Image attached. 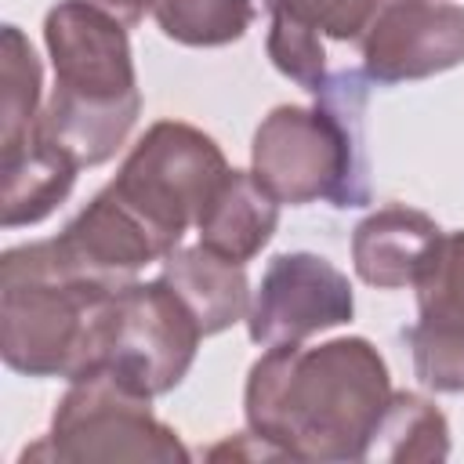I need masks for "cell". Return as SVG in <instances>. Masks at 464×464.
Returning <instances> with one entry per match:
<instances>
[{
  "mask_svg": "<svg viewBox=\"0 0 464 464\" xmlns=\"http://www.w3.org/2000/svg\"><path fill=\"white\" fill-rule=\"evenodd\" d=\"M228 170L232 167L210 134L181 120H156L134 141L109 185L170 254L181 246L188 225L199 221Z\"/></svg>",
  "mask_w": 464,
  "mask_h": 464,
  "instance_id": "obj_6",
  "label": "cell"
},
{
  "mask_svg": "<svg viewBox=\"0 0 464 464\" xmlns=\"http://www.w3.org/2000/svg\"><path fill=\"white\" fill-rule=\"evenodd\" d=\"M0 65H4V87H0V152H14L22 141H29L36 120H40V91H44V69L18 25H4L0 40Z\"/></svg>",
  "mask_w": 464,
  "mask_h": 464,
  "instance_id": "obj_16",
  "label": "cell"
},
{
  "mask_svg": "<svg viewBox=\"0 0 464 464\" xmlns=\"http://www.w3.org/2000/svg\"><path fill=\"white\" fill-rule=\"evenodd\" d=\"M152 18L174 44L225 47L250 29L254 0H152Z\"/></svg>",
  "mask_w": 464,
  "mask_h": 464,
  "instance_id": "obj_17",
  "label": "cell"
},
{
  "mask_svg": "<svg viewBox=\"0 0 464 464\" xmlns=\"http://www.w3.org/2000/svg\"><path fill=\"white\" fill-rule=\"evenodd\" d=\"M51 243H54L58 261L72 276H80L109 294L130 286L145 265L167 257V246L112 192V185L94 192L91 203Z\"/></svg>",
  "mask_w": 464,
  "mask_h": 464,
  "instance_id": "obj_10",
  "label": "cell"
},
{
  "mask_svg": "<svg viewBox=\"0 0 464 464\" xmlns=\"http://www.w3.org/2000/svg\"><path fill=\"white\" fill-rule=\"evenodd\" d=\"M80 174V163L58 149L54 141L40 138L36 130L29 141H22L14 152L4 156V203H0V225L22 228L44 221L51 210L65 203Z\"/></svg>",
  "mask_w": 464,
  "mask_h": 464,
  "instance_id": "obj_14",
  "label": "cell"
},
{
  "mask_svg": "<svg viewBox=\"0 0 464 464\" xmlns=\"http://www.w3.org/2000/svg\"><path fill=\"white\" fill-rule=\"evenodd\" d=\"M413 373L424 388L439 395H464V315L420 312L413 326L402 330Z\"/></svg>",
  "mask_w": 464,
  "mask_h": 464,
  "instance_id": "obj_18",
  "label": "cell"
},
{
  "mask_svg": "<svg viewBox=\"0 0 464 464\" xmlns=\"http://www.w3.org/2000/svg\"><path fill=\"white\" fill-rule=\"evenodd\" d=\"M388 399V362L366 337L272 344L246 373L243 417L279 457L366 460Z\"/></svg>",
  "mask_w": 464,
  "mask_h": 464,
  "instance_id": "obj_1",
  "label": "cell"
},
{
  "mask_svg": "<svg viewBox=\"0 0 464 464\" xmlns=\"http://www.w3.org/2000/svg\"><path fill=\"white\" fill-rule=\"evenodd\" d=\"M109 290L72 276L51 239L0 257V355L22 377L72 381L98 362Z\"/></svg>",
  "mask_w": 464,
  "mask_h": 464,
  "instance_id": "obj_4",
  "label": "cell"
},
{
  "mask_svg": "<svg viewBox=\"0 0 464 464\" xmlns=\"http://www.w3.org/2000/svg\"><path fill=\"white\" fill-rule=\"evenodd\" d=\"M44 44L54 87L33 130L80 167L112 160L141 112L127 25L87 0H58L44 18Z\"/></svg>",
  "mask_w": 464,
  "mask_h": 464,
  "instance_id": "obj_2",
  "label": "cell"
},
{
  "mask_svg": "<svg viewBox=\"0 0 464 464\" xmlns=\"http://www.w3.org/2000/svg\"><path fill=\"white\" fill-rule=\"evenodd\" d=\"M417 312L464 315V228L442 232L428 250L417 279Z\"/></svg>",
  "mask_w": 464,
  "mask_h": 464,
  "instance_id": "obj_20",
  "label": "cell"
},
{
  "mask_svg": "<svg viewBox=\"0 0 464 464\" xmlns=\"http://www.w3.org/2000/svg\"><path fill=\"white\" fill-rule=\"evenodd\" d=\"M279 225V199L254 178V170H228L203 207L196 232L199 243L246 265L257 257Z\"/></svg>",
  "mask_w": 464,
  "mask_h": 464,
  "instance_id": "obj_13",
  "label": "cell"
},
{
  "mask_svg": "<svg viewBox=\"0 0 464 464\" xmlns=\"http://www.w3.org/2000/svg\"><path fill=\"white\" fill-rule=\"evenodd\" d=\"M87 4H94V7L109 11V14H112V18H120L127 29H130V25H138V22L145 18V11H152V0H87Z\"/></svg>",
  "mask_w": 464,
  "mask_h": 464,
  "instance_id": "obj_22",
  "label": "cell"
},
{
  "mask_svg": "<svg viewBox=\"0 0 464 464\" xmlns=\"http://www.w3.org/2000/svg\"><path fill=\"white\" fill-rule=\"evenodd\" d=\"M355 312L348 276L308 250L276 254L261 272L246 312V334L254 344H301L312 334L344 326Z\"/></svg>",
  "mask_w": 464,
  "mask_h": 464,
  "instance_id": "obj_8",
  "label": "cell"
},
{
  "mask_svg": "<svg viewBox=\"0 0 464 464\" xmlns=\"http://www.w3.org/2000/svg\"><path fill=\"white\" fill-rule=\"evenodd\" d=\"M199 341L203 330L196 315L167 286L163 276L149 283L134 279L105 304L98 362L116 366L127 381L156 399L185 381Z\"/></svg>",
  "mask_w": 464,
  "mask_h": 464,
  "instance_id": "obj_7",
  "label": "cell"
},
{
  "mask_svg": "<svg viewBox=\"0 0 464 464\" xmlns=\"http://www.w3.org/2000/svg\"><path fill=\"white\" fill-rule=\"evenodd\" d=\"M439 236H442V228L435 225V218L417 207H402V203L377 207L352 232L355 276L377 290L413 286V279Z\"/></svg>",
  "mask_w": 464,
  "mask_h": 464,
  "instance_id": "obj_11",
  "label": "cell"
},
{
  "mask_svg": "<svg viewBox=\"0 0 464 464\" xmlns=\"http://www.w3.org/2000/svg\"><path fill=\"white\" fill-rule=\"evenodd\" d=\"M446 457H450L446 413L417 392H392L377 420V431L370 439L366 460L410 464V460H446Z\"/></svg>",
  "mask_w": 464,
  "mask_h": 464,
  "instance_id": "obj_15",
  "label": "cell"
},
{
  "mask_svg": "<svg viewBox=\"0 0 464 464\" xmlns=\"http://www.w3.org/2000/svg\"><path fill=\"white\" fill-rule=\"evenodd\" d=\"M362 72L373 83H410L464 62V7L446 0H384L362 33Z\"/></svg>",
  "mask_w": 464,
  "mask_h": 464,
  "instance_id": "obj_9",
  "label": "cell"
},
{
  "mask_svg": "<svg viewBox=\"0 0 464 464\" xmlns=\"http://www.w3.org/2000/svg\"><path fill=\"white\" fill-rule=\"evenodd\" d=\"M366 72L337 69L312 94L315 105H276L254 130L250 170L290 207L326 199L337 210L366 207L370 149H366Z\"/></svg>",
  "mask_w": 464,
  "mask_h": 464,
  "instance_id": "obj_3",
  "label": "cell"
},
{
  "mask_svg": "<svg viewBox=\"0 0 464 464\" xmlns=\"http://www.w3.org/2000/svg\"><path fill=\"white\" fill-rule=\"evenodd\" d=\"M192 453L170 424L152 413V395L116 366L94 362L76 373L51 413L40 442L22 450L25 460H152L185 464Z\"/></svg>",
  "mask_w": 464,
  "mask_h": 464,
  "instance_id": "obj_5",
  "label": "cell"
},
{
  "mask_svg": "<svg viewBox=\"0 0 464 464\" xmlns=\"http://www.w3.org/2000/svg\"><path fill=\"white\" fill-rule=\"evenodd\" d=\"M323 33L308 22H301L297 14H290L283 4L268 0V58L272 65L294 80L301 91L315 94L326 83V51H323Z\"/></svg>",
  "mask_w": 464,
  "mask_h": 464,
  "instance_id": "obj_19",
  "label": "cell"
},
{
  "mask_svg": "<svg viewBox=\"0 0 464 464\" xmlns=\"http://www.w3.org/2000/svg\"><path fill=\"white\" fill-rule=\"evenodd\" d=\"M330 40H362L384 0H276Z\"/></svg>",
  "mask_w": 464,
  "mask_h": 464,
  "instance_id": "obj_21",
  "label": "cell"
},
{
  "mask_svg": "<svg viewBox=\"0 0 464 464\" xmlns=\"http://www.w3.org/2000/svg\"><path fill=\"white\" fill-rule=\"evenodd\" d=\"M160 276L185 301V308L196 315L203 337L236 326L250 312L254 297H250L246 268L239 261L203 246V243L170 250L163 257V272Z\"/></svg>",
  "mask_w": 464,
  "mask_h": 464,
  "instance_id": "obj_12",
  "label": "cell"
}]
</instances>
